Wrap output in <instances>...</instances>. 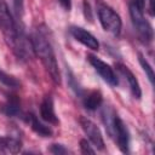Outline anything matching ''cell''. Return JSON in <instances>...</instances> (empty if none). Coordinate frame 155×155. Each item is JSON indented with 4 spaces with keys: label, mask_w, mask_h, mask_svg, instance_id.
Here are the masks:
<instances>
[{
    "label": "cell",
    "mask_w": 155,
    "mask_h": 155,
    "mask_svg": "<svg viewBox=\"0 0 155 155\" xmlns=\"http://www.w3.org/2000/svg\"><path fill=\"white\" fill-rule=\"evenodd\" d=\"M50 151L54 155H62V154H68L69 153V150L62 144H52L51 148H50Z\"/></svg>",
    "instance_id": "obj_18"
},
{
    "label": "cell",
    "mask_w": 155,
    "mask_h": 155,
    "mask_svg": "<svg viewBox=\"0 0 155 155\" xmlns=\"http://www.w3.org/2000/svg\"><path fill=\"white\" fill-rule=\"evenodd\" d=\"M59 2H61V5L65 8V10H70V7H71V0H59Z\"/></svg>",
    "instance_id": "obj_21"
},
{
    "label": "cell",
    "mask_w": 155,
    "mask_h": 155,
    "mask_svg": "<svg viewBox=\"0 0 155 155\" xmlns=\"http://www.w3.org/2000/svg\"><path fill=\"white\" fill-rule=\"evenodd\" d=\"M103 102V97L102 93L99 91H92L90 92L85 98H84V107L88 110H96L97 108L101 107Z\"/></svg>",
    "instance_id": "obj_13"
},
{
    "label": "cell",
    "mask_w": 155,
    "mask_h": 155,
    "mask_svg": "<svg viewBox=\"0 0 155 155\" xmlns=\"http://www.w3.org/2000/svg\"><path fill=\"white\" fill-rule=\"evenodd\" d=\"M40 115L42 120L47 121L48 124H58V119L54 113V105H53V99L51 96H46L41 104H40Z\"/></svg>",
    "instance_id": "obj_10"
},
{
    "label": "cell",
    "mask_w": 155,
    "mask_h": 155,
    "mask_svg": "<svg viewBox=\"0 0 155 155\" xmlns=\"http://www.w3.org/2000/svg\"><path fill=\"white\" fill-rule=\"evenodd\" d=\"M80 148H81V153L82 154H94V150L91 148L90 143L86 139H81L80 140Z\"/></svg>",
    "instance_id": "obj_19"
},
{
    "label": "cell",
    "mask_w": 155,
    "mask_h": 155,
    "mask_svg": "<svg viewBox=\"0 0 155 155\" xmlns=\"http://www.w3.org/2000/svg\"><path fill=\"white\" fill-rule=\"evenodd\" d=\"M130 15H131L132 23H133V25H134V28L137 30L138 36L145 44L150 42L153 40V28L149 24V22L144 18L143 11L139 10L137 6H134L133 4H131V6H130Z\"/></svg>",
    "instance_id": "obj_4"
},
{
    "label": "cell",
    "mask_w": 155,
    "mask_h": 155,
    "mask_svg": "<svg viewBox=\"0 0 155 155\" xmlns=\"http://www.w3.org/2000/svg\"><path fill=\"white\" fill-rule=\"evenodd\" d=\"M139 63H140L143 70L145 71V74L148 75V79H149L150 84L153 85V84H154V70H153L151 65L148 63V61H147L142 54H139Z\"/></svg>",
    "instance_id": "obj_17"
},
{
    "label": "cell",
    "mask_w": 155,
    "mask_h": 155,
    "mask_svg": "<svg viewBox=\"0 0 155 155\" xmlns=\"http://www.w3.org/2000/svg\"><path fill=\"white\" fill-rule=\"evenodd\" d=\"M144 4H145V0H133V5L134 6H137L139 10H142L143 11V8H144Z\"/></svg>",
    "instance_id": "obj_22"
},
{
    "label": "cell",
    "mask_w": 155,
    "mask_h": 155,
    "mask_svg": "<svg viewBox=\"0 0 155 155\" xmlns=\"http://www.w3.org/2000/svg\"><path fill=\"white\" fill-rule=\"evenodd\" d=\"M98 18L103 29L113 35H119L121 31V18L120 16L109 6L102 5L98 8Z\"/></svg>",
    "instance_id": "obj_3"
},
{
    "label": "cell",
    "mask_w": 155,
    "mask_h": 155,
    "mask_svg": "<svg viewBox=\"0 0 155 155\" xmlns=\"http://www.w3.org/2000/svg\"><path fill=\"white\" fill-rule=\"evenodd\" d=\"M114 128H115L114 136H116L120 150L122 153H127L128 147H130V133H128V130L125 126L124 121L117 115L115 116V120H114Z\"/></svg>",
    "instance_id": "obj_8"
},
{
    "label": "cell",
    "mask_w": 155,
    "mask_h": 155,
    "mask_svg": "<svg viewBox=\"0 0 155 155\" xmlns=\"http://www.w3.org/2000/svg\"><path fill=\"white\" fill-rule=\"evenodd\" d=\"M21 147H22V143L17 138L8 136V137H1L0 139V150L2 151L16 154L21 150Z\"/></svg>",
    "instance_id": "obj_12"
},
{
    "label": "cell",
    "mask_w": 155,
    "mask_h": 155,
    "mask_svg": "<svg viewBox=\"0 0 155 155\" xmlns=\"http://www.w3.org/2000/svg\"><path fill=\"white\" fill-rule=\"evenodd\" d=\"M0 82L4 84L5 86L10 87V88H18L21 86V82L12 75L5 73L4 70L0 69Z\"/></svg>",
    "instance_id": "obj_16"
},
{
    "label": "cell",
    "mask_w": 155,
    "mask_h": 155,
    "mask_svg": "<svg viewBox=\"0 0 155 155\" xmlns=\"http://www.w3.org/2000/svg\"><path fill=\"white\" fill-rule=\"evenodd\" d=\"M30 42H31L33 51L35 52V54L39 57V59L44 64L45 69L47 70V73L50 74L51 79H52V81L54 84L59 85L61 84V74H59L57 59L54 56V51L51 46V42L47 40V38L40 30L33 33Z\"/></svg>",
    "instance_id": "obj_2"
},
{
    "label": "cell",
    "mask_w": 155,
    "mask_h": 155,
    "mask_svg": "<svg viewBox=\"0 0 155 155\" xmlns=\"http://www.w3.org/2000/svg\"><path fill=\"white\" fill-rule=\"evenodd\" d=\"M1 110L4 114H6L7 116H17L21 114V108H19V103L16 98H11L8 99L2 107Z\"/></svg>",
    "instance_id": "obj_15"
},
{
    "label": "cell",
    "mask_w": 155,
    "mask_h": 155,
    "mask_svg": "<svg viewBox=\"0 0 155 155\" xmlns=\"http://www.w3.org/2000/svg\"><path fill=\"white\" fill-rule=\"evenodd\" d=\"M102 116H103V122H104V125H105V128H107L108 133H109L111 137H114V133H115L114 120H115L116 113H115L111 108L107 107V108H104V110H103V113H102Z\"/></svg>",
    "instance_id": "obj_14"
},
{
    "label": "cell",
    "mask_w": 155,
    "mask_h": 155,
    "mask_svg": "<svg viewBox=\"0 0 155 155\" xmlns=\"http://www.w3.org/2000/svg\"><path fill=\"white\" fill-rule=\"evenodd\" d=\"M87 59L90 62V64L94 68V70L101 75V78L107 82L109 84L110 86H116L119 84V80H117V76L114 71V69L107 64L105 62H103L102 59L97 58L96 56L93 54H87Z\"/></svg>",
    "instance_id": "obj_5"
},
{
    "label": "cell",
    "mask_w": 155,
    "mask_h": 155,
    "mask_svg": "<svg viewBox=\"0 0 155 155\" xmlns=\"http://www.w3.org/2000/svg\"><path fill=\"white\" fill-rule=\"evenodd\" d=\"M23 1L24 0H13V6H15V11L16 13L19 16L23 12Z\"/></svg>",
    "instance_id": "obj_20"
},
{
    "label": "cell",
    "mask_w": 155,
    "mask_h": 155,
    "mask_svg": "<svg viewBox=\"0 0 155 155\" xmlns=\"http://www.w3.org/2000/svg\"><path fill=\"white\" fill-rule=\"evenodd\" d=\"M0 139H1V137H0Z\"/></svg>",
    "instance_id": "obj_24"
},
{
    "label": "cell",
    "mask_w": 155,
    "mask_h": 155,
    "mask_svg": "<svg viewBox=\"0 0 155 155\" xmlns=\"http://www.w3.org/2000/svg\"><path fill=\"white\" fill-rule=\"evenodd\" d=\"M27 121L30 124L33 131L36 132L39 136H41V137H51L52 136V133H53L52 130L48 126H46L45 124H42L34 114H29L27 116Z\"/></svg>",
    "instance_id": "obj_11"
},
{
    "label": "cell",
    "mask_w": 155,
    "mask_h": 155,
    "mask_svg": "<svg viewBox=\"0 0 155 155\" xmlns=\"http://www.w3.org/2000/svg\"><path fill=\"white\" fill-rule=\"evenodd\" d=\"M116 69H117V70L124 75L125 80H127L128 86H130V90H131V92H132L133 97H134V98H137V99H139V98H140V96H142V91H140V87H139L138 80L136 79V76L133 75V73H132V71H131L126 65L120 64V63H117V64H116Z\"/></svg>",
    "instance_id": "obj_9"
},
{
    "label": "cell",
    "mask_w": 155,
    "mask_h": 155,
    "mask_svg": "<svg viewBox=\"0 0 155 155\" xmlns=\"http://www.w3.org/2000/svg\"><path fill=\"white\" fill-rule=\"evenodd\" d=\"M79 122H80V126L84 130L85 134L90 139V142L97 149L103 150L104 149V140H103V137H102V133H101L98 126L93 121H91L90 119H87L85 116H80Z\"/></svg>",
    "instance_id": "obj_6"
},
{
    "label": "cell",
    "mask_w": 155,
    "mask_h": 155,
    "mask_svg": "<svg viewBox=\"0 0 155 155\" xmlns=\"http://www.w3.org/2000/svg\"><path fill=\"white\" fill-rule=\"evenodd\" d=\"M70 33H71L73 38L76 41L81 42L87 48H91L93 51H98V48H99L98 40L91 33H88L87 30H85L84 28H81V27H71L70 28Z\"/></svg>",
    "instance_id": "obj_7"
},
{
    "label": "cell",
    "mask_w": 155,
    "mask_h": 155,
    "mask_svg": "<svg viewBox=\"0 0 155 155\" xmlns=\"http://www.w3.org/2000/svg\"><path fill=\"white\" fill-rule=\"evenodd\" d=\"M149 10H150V15L154 16V0H150V7H149Z\"/></svg>",
    "instance_id": "obj_23"
},
{
    "label": "cell",
    "mask_w": 155,
    "mask_h": 155,
    "mask_svg": "<svg viewBox=\"0 0 155 155\" xmlns=\"http://www.w3.org/2000/svg\"><path fill=\"white\" fill-rule=\"evenodd\" d=\"M0 29L6 44L11 47L15 54L21 59L28 58L30 54L28 41L19 31L16 21L13 19L8 6L4 0H0Z\"/></svg>",
    "instance_id": "obj_1"
}]
</instances>
